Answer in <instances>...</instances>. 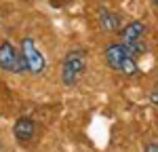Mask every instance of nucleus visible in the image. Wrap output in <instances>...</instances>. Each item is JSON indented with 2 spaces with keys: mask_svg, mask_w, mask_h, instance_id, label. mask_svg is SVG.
I'll return each mask as SVG.
<instances>
[{
  "mask_svg": "<svg viewBox=\"0 0 158 152\" xmlns=\"http://www.w3.org/2000/svg\"><path fill=\"white\" fill-rule=\"evenodd\" d=\"M106 61L112 70L120 72L124 76H137L139 74V68L135 61V55L127 49L124 44H112L106 49Z\"/></svg>",
  "mask_w": 158,
  "mask_h": 152,
  "instance_id": "f257e3e1",
  "label": "nucleus"
},
{
  "mask_svg": "<svg viewBox=\"0 0 158 152\" xmlns=\"http://www.w3.org/2000/svg\"><path fill=\"white\" fill-rule=\"evenodd\" d=\"M85 68H86V51L85 49L70 51L63 57V63H61V80H63V85L74 87L82 78Z\"/></svg>",
  "mask_w": 158,
  "mask_h": 152,
  "instance_id": "f03ea898",
  "label": "nucleus"
},
{
  "mask_svg": "<svg viewBox=\"0 0 158 152\" xmlns=\"http://www.w3.org/2000/svg\"><path fill=\"white\" fill-rule=\"evenodd\" d=\"M0 70L9 74H23L27 72V63L23 55L13 47L11 42H0Z\"/></svg>",
  "mask_w": 158,
  "mask_h": 152,
  "instance_id": "7ed1b4c3",
  "label": "nucleus"
},
{
  "mask_svg": "<svg viewBox=\"0 0 158 152\" xmlns=\"http://www.w3.org/2000/svg\"><path fill=\"white\" fill-rule=\"evenodd\" d=\"M143 34H146V23L143 21H131L129 25H124V30H122V44L131 51L135 57L148 51Z\"/></svg>",
  "mask_w": 158,
  "mask_h": 152,
  "instance_id": "20e7f679",
  "label": "nucleus"
},
{
  "mask_svg": "<svg viewBox=\"0 0 158 152\" xmlns=\"http://www.w3.org/2000/svg\"><path fill=\"white\" fill-rule=\"evenodd\" d=\"M21 55H23L25 63H27V72L30 74H42L47 68V59L42 55V51H38L34 38H23L21 42Z\"/></svg>",
  "mask_w": 158,
  "mask_h": 152,
  "instance_id": "39448f33",
  "label": "nucleus"
},
{
  "mask_svg": "<svg viewBox=\"0 0 158 152\" xmlns=\"http://www.w3.org/2000/svg\"><path fill=\"white\" fill-rule=\"evenodd\" d=\"M34 133H36V120L34 118H30V116H21V118H17V123L13 125V135L17 141H30V139L34 137Z\"/></svg>",
  "mask_w": 158,
  "mask_h": 152,
  "instance_id": "423d86ee",
  "label": "nucleus"
},
{
  "mask_svg": "<svg viewBox=\"0 0 158 152\" xmlns=\"http://www.w3.org/2000/svg\"><path fill=\"white\" fill-rule=\"evenodd\" d=\"M99 25L106 32H116V30L122 27V17L116 15V13H112V11H108V9H101L99 11Z\"/></svg>",
  "mask_w": 158,
  "mask_h": 152,
  "instance_id": "0eeeda50",
  "label": "nucleus"
},
{
  "mask_svg": "<svg viewBox=\"0 0 158 152\" xmlns=\"http://www.w3.org/2000/svg\"><path fill=\"white\" fill-rule=\"evenodd\" d=\"M150 101H152L154 106H158V82L152 87V91H150Z\"/></svg>",
  "mask_w": 158,
  "mask_h": 152,
  "instance_id": "6e6552de",
  "label": "nucleus"
},
{
  "mask_svg": "<svg viewBox=\"0 0 158 152\" xmlns=\"http://www.w3.org/2000/svg\"><path fill=\"white\" fill-rule=\"evenodd\" d=\"M143 152H158V144H154V141H150V144H146V148H143Z\"/></svg>",
  "mask_w": 158,
  "mask_h": 152,
  "instance_id": "1a4fd4ad",
  "label": "nucleus"
},
{
  "mask_svg": "<svg viewBox=\"0 0 158 152\" xmlns=\"http://www.w3.org/2000/svg\"><path fill=\"white\" fill-rule=\"evenodd\" d=\"M154 4H156V6H158V0H154Z\"/></svg>",
  "mask_w": 158,
  "mask_h": 152,
  "instance_id": "9d476101",
  "label": "nucleus"
}]
</instances>
